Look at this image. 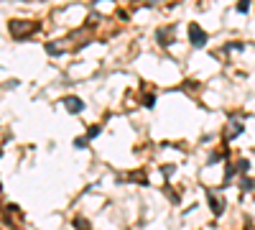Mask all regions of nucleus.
<instances>
[{
    "instance_id": "obj_1",
    "label": "nucleus",
    "mask_w": 255,
    "mask_h": 230,
    "mask_svg": "<svg viewBox=\"0 0 255 230\" xmlns=\"http://www.w3.org/2000/svg\"><path fill=\"white\" fill-rule=\"evenodd\" d=\"M189 41H191V46L202 49V46L207 44V33H204L197 23H191V26H189Z\"/></svg>"
},
{
    "instance_id": "obj_2",
    "label": "nucleus",
    "mask_w": 255,
    "mask_h": 230,
    "mask_svg": "<svg viewBox=\"0 0 255 230\" xmlns=\"http://www.w3.org/2000/svg\"><path fill=\"white\" fill-rule=\"evenodd\" d=\"M64 108H67L69 113H82V108H84V102L79 100V97H74V95H69V97H64Z\"/></svg>"
},
{
    "instance_id": "obj_3",
    "label": "nucleus",
    "mask_w": 255,
    "mask_h": 230,
    "mask_svg": "<svg viewBox=\"0 0 255 230\" xmlns=\"http://www.w3.org/2000/svg\"><path fill=\"white\" fill-rule=\"evenodd\" d=\"M207 197H209V202H212V213H215V215H220V213H222V205L217 202V197L212 195V192H207Z\"/></svg>"
},
{
    "instance_id": "obj_4",
    "label": "nucleus",
    "mask_w": 255,
    "mask_h": 230,
    "mask_svg": "<svg viewBox=\"0 0 255 230\" xmlns=\"http://www.w3.org/2000/svg\"><path fill=\"white\" fill-rule=\"evenodd\" d=\"M238 133H240V123H238V120H232V123H230V128H227V138H235Z\"/></svg>"
},
{
    "instance_id": "obj_5",
    "label": "nucleus",
    "mask_w": 255,
    "mask_h": 230,
    "mask_svg": "<svg viewBox=\"0 0 255 230\" xmlns=\"http://www.w3.org/2000/svg\"><path fill=\"white\" fill-rule=\"evenodd\" d=\"M248 8H250V5H248V0H240V5H238V10H243V13H245Z\"/></svg>"
}]
</instances>
